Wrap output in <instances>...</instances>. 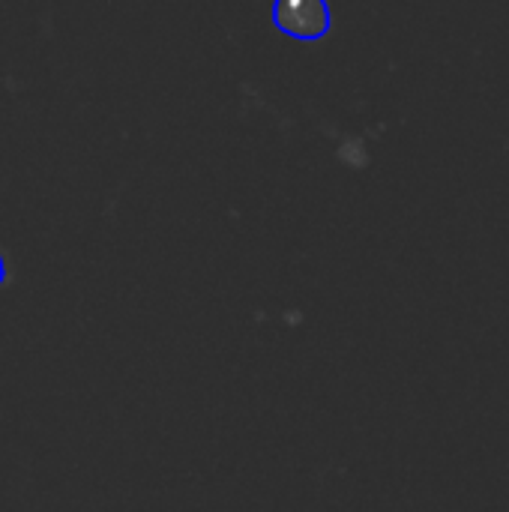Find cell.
I'll use <instances>...</instances> for the list:
<instances>
[{
    "mask_svg": "<svg viewBox=\"0 0 509 512\" xmlns=\"http://www.w3.org/2000/svg\"><path fill=\"white\" fill-rule=\"evenodd\" d=\"M276 18L285 33H294L300 39L321 36L330 21L324 0H279Z\"/></svg>",
    "mask_w": 509,
    "mask_h": 512,
    "instance_id": "obj_1",
    "label": "cell"
}]
</instances>
